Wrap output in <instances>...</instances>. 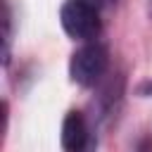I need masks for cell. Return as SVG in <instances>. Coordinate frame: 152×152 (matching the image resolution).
Returning <instances> with one entry per match:
<instances>
[{
    "label": "cell",
    "instance_id": "6da1fadb",
    "mask_svg": "<svg viewBox=\"0 0 152 152\" xmlns=\"http://www.w3.org/2000/svg\"><path fill=\"white\" fill-rule=\"evenodd\" d=\"M59 21L76 40H90L100 33V10L90 0H66L59 10Z\"/></svg>",
    "mask_w": 152,
    "mask_h": 152
},
{
    "label": "cell",
    "instance_id": "7a4b0ae2",
    "mask_svg": "<svg viewBox=\"0 0 152 152\" xmlns=\"http://www.w3.org/2000/svg\"><path fill=\"white\" fill-rule=\"evenodd\" d=\"M107 62H109L107 48L100 45V43H88V45L78 48V50L71 55L69 76H71V81L78 83V86H95V83L100 81V76L104 74Z\"/></svg>",
    "mask_w": 152,
    "mask_h": 152
},
{
    "label": "cell",
    "instance_id": "3957f363",
    "mask_svg": "<svg viewBox=\"0 0 152 152\" xmlns=\"http://www.w3.org/2000/svg\"><path fill=\"white\" fill-rule=\"evenodd\" d=\"M88 145V126L81 112H69L62 124V147L64 152H83Z\"/></svg>",
    "mask_w": 152,
    "mask_h": 152
}]
</instances>
